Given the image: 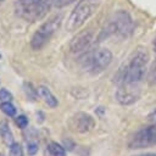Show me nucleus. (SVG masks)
I'll list each match as a JSON object with an SVG mask.
<instances>
[{"instance_id":"39448f33","label":"nucleus","mask_w":156,"mask_h":156,"mask_svg":"<svg viewBox=\"0 0 156 156\" xmlns=\"http://www.w3.org/2000/svg\"><path fill=\"white\" fill-rule=\"evenodd\" d=\"M133 29H134V23L130 15L121 10L111 17L106 27L102 29L101 35L108 37V35L116 34L121 38H128L133 33Z\"/></svg>"},{"instance_id":"4be33fe9","label":"nucleus","mask_w":156,"mask_h":156,"mask_svg":"<svg viewBox=\"0 0 156 156\" xmlns=\"http://www.w3.org/2000/svg\"><path fill=\"white\" fill-rule=\"evenodd\" d=\"M154 50L156 51V37H155V39H154Z\"/></svg>"},{"instance_id":"20e7f679","label":"nucleus","mask_w":156,"mask_h":156,"mask_svg":"<svg viewBox=\"0 0 156 156\" xmlns=\"http://www.w3.org/2000/svg\"><path fill=\"white\" fill-rule=\"evenodd\" d=\"M112 61V54L108 49L100 48L96 50H91L85 52L80 60L79 63L83 69L91 74H99L104 69L108 67V65Z\"/></svg>"},{"instance_id":"6ab92c4d","label":"nucleus","mask_w":156,"mask_h":156,"mask_svg":"<svg viewBox=\"0 0 156 156\" xmlns=\"http://www.w3.org/2000/svg\"><path fill=\"white\" fill-rule=\"evenodd\" d=\"M10 99H12L11 93H9L6 89H0V101H9Z\"/></svg>"},{"instance_id":"6e6552de","label":"nucleus","mask_w":156,"mask_h":156,"mask_svg":"<svg viewBox=\"0 0 156 156\" xmlns=\"http://www.w3.org/2000/svg\"><path fill=\"white\" fill-rule=\"evenodd\" d=\"M69 127L78 133H87L94 127V119L90 115L84 112H78L69 121Z\"/></svg>"},{"instance_id":"f257e3e1","label":"nucleus","mask_w":156,"mask_h":156,"mask_svg":"<svg viewBox=\"0 0 156 156\" xmlns=\"http://www.w3.org/2000/svg\"><path fill=\"white\" fill-rule=\"evenodd\" d=\"M149 62V54L144 49H138L133 52L129 61L119 68L117 76L115 77L118 87H133L138 88V85L143 82Z\"/></svg>"},{"instance_id":"f3484780","label":"nucleus","mask_w":156,"mask_h":156,"mask_svg":"<svg viewBox=\"0 0 156 156\" xmlns=\"http://www.w3.org/2000/svg\"><path fill=\"white\" fill-rule=\"evenodd\" d=\"M38 150H39V147H38V144L35 141H29L27 144V152L29 155H35L38 152Z\"/></svg>"},{"instance_id":"5701e85b","label":"nucleus","mask_w":156,"mask_h":156,"mask_svg":"<svg viewBox=\"0 0 156 156\" xmlns=\"http://www.w3.org/2000/svg\"><path fill=\"white\" fill-rule=\"evenodd\" d=\"M0 60H1V54H0Z\"/></svg>"},{"instance_id":"ddd939ff","label":"nucleus","mask_w":156,"mask_h":156,"mask_svg":"<svg viewBox=\"0 0 156 156\" xmlns=\"http://www.w3.org/2000/svg\"><path fill=\"white\" fill-rule=\"evenodd\" d=\"M48 151L50 152V155L51 156H66V151H65V149L60 145V144H57V143H50L49 145H48Z\"/></svg>"},{"instance_id":"f03ea898","label":"nucleus","mask_w":156,"mask_h":156,"mask_svg":"<svg viewBox=\"0 0 156 156\" xmlns=\"http://www.w3.org/2000/svg\"><path fill=\"white\" fill-rule=\"evenodd\" d=\"M54 2L55 0H16L15 13L27 22H37L48 13Z\"/></svg>"},{"instance_id":"a211bd4d","label":"nucleus","mask_w":156,"mask_h":156,"mask_svg":"<svg viewBox=\"0 0 156 156\" xmlns=\"http://www.w3.org/2000/svg\"><path fill=\"white\" fill-rule=\"evenodd\" d=\"M16 123H17V126H18L20 128H26V127L28 126V118H27L26 116L21 115V116H18V117L16 118Z\"/></svg>"},{"instance_id":"9d476101","label":"nucleus","mask_w":156,"mask_h":156,"mask_svg":"<svg viewBox=\"0 0 156 156\" xmlns=\"http://www.w3.org/2000/svg\"><path fill=\"white\" fill-rule=\"evenodd\" d=\"M139 88L133 87H118L116 91V99L122 105H129L138 100L139 98Z\"/></svg>"},{"instance_id":"0eeeda50","label":"nucleus","mask_w":156,"mask_h":156,"mask_svg":"<svg viewBox=\"0 0 156 156\" xmlns=\"http://www.w3.org/2000/svg\"><path fill=\"white\" fill-rule=\"evenodd\" d=\"M154 145H156V123L138 130L128 143L129 149L133 150L145 149Z\"/></svg>"},{"instance_id":"1a4fd4ad","label":"nucleus","mask_w":156,"mask_h":156,"mask_svg":"<svg viewBox=\"0 0 156 156\" xmlns=\"http://www.w3.org/2000/svg\"><path fill=\"white\" fill-rule=\"evenodd\" d=\"M93 40V34L90 32H80L78 33L69 43V50L73 52V54H78V52H82V51H85L90 43Z\"/></svg>"},{"instance_id":"7ed1b4c3","label":"nucleus","mask_w":156,"mask_h":156,"mask_svg":"<svg viewBox=\"0 0 156 156\" xmlns=\"http://www.w3.org/2000/svg\"><path fill=\"white\" fill-rule=\"evenodd\" d=\"M100 4L101 0H79L66 22V29L68 32L78 30L98 11Z\"/></svg>"},{"instance_id":"dca6fc26","label":"nucleus","mask_w":156,"mask_h":156,"mask_svg":"<svg viewBox=\"0 0 156 156\" xmlns=\"http://www.w3.org/2000/svg\"><path fill=\"white\" fill-rule=\"evenodd\" d=\"M10 156H23V150L18 143L10 145Z\"/></svg>"},{"instance_id":"9b49d317","label":"nucleus","mask_w":156,"mask_h":156,"mask_svg":"<svg viewBox=\"0 0 156 156\" xmlns=\"http://www.w3.org/2000/svg\"><path fill=\"white\" fill-rule=\"evenodd\" d=\"M38 93H39V95L44 99V101H45L50 107H56V106L58 105V101H57L56 96L51 93V90H50L49 88L41 85V87L38 88Z\"/></svg>"},{"instance_id":"4468645a","label":"nucleus","mask_w":156,"mask_h":156,"mask_svg":"<svg viewBox=\"0 0 156 156\" xmlns=\"http://www.w3.org/2000/svg\"><path fill=\"white\" fill-rule=\"evenodd\" d=\"M0 108H1V111H2L5 115H7V116H10V117H12V116L16 115V107H15L10 101H4V102H1Z\"/></svg>"},{"instance_id":"412c9836","label":"nucleus","mask_w":156,"mask_h":156,"mask_svg":"<svg viewBox=\"0 0 156 156\" xmlns=\"http://www.w3.org/2000/svg\"><path fill=\"white\" fill-rule=\"evenodd\" d=\"M136 156H156V154H143V155H136Z\"/></svg>"},{"instance_id":"f8f14e48","label":"nucleus","mask_w":156,"mask_h":156,"mask_svg":"<svg viewBox=\"0 0 156 156\" xmlns=\"http://www.w3.org/2000/svg\"><path fill=\"white\" fill-rule=\"evenodd\" d=\"M0 136L2 139V141L10 146L11 144H13V134L10 129V127L6 123H1L0 124Z\"/></svg>"},{"instance_id":"aec40b11","label":"nucleus","mask_w":156,"mask_h":156,"mask_svg":"<svg viewBox=\"0 0 156 156\" xmlns=\"http://www.w3.org/2000/svg\"><path fill=\"white\" fill-rule=\"evenodd\" d=\"M150 119H152L154 122H156V108L151 112V115H150Z\"/></svg>"},{"instance_id":"423d86ee","label":"nucleus","mask_w":156,"mask_h":156,"mask_svg":"<svg viewBox=\"0 0 156 156\" xmlns=\"http://www.w3.org/2000/svg\"><path fill=\"white\" fill-rule=\"evenodd\" d=\"M62 21V15H54L52 17H50L46 22H44L38 30L33 34L32 40H30V46L34 50H39L41 49L51 38V35L57 30V28L60 27V23Z\"/></svg>"},{"instance_id":"b1692460","label":"nucleus","mask_w":156,"mask_h":156,"mask_svg":"<svg viewBox=\"0 0 156 156\" xmlns=\"http://www.w3.org/2000/svg\"><path fill=\"white\" fill-rule=\"evenodd\" d=\"M0 1H2V0H0Z\"/></svg>"},{"instance_id":"2eb2a0df","label":"nucleus","mask_w":156,"mask_h":156,"mask_svg":"<svg viewBox=\"0 0 156 156\" xmlns=\"http://www.w3.org/2000/svg\"><path fill=\"white\" fill-rule=\"evenodd\" d=\"M147 82L150 85H156V60L152 62L149 73H147Z\"/></svg>"}]
</instances>
